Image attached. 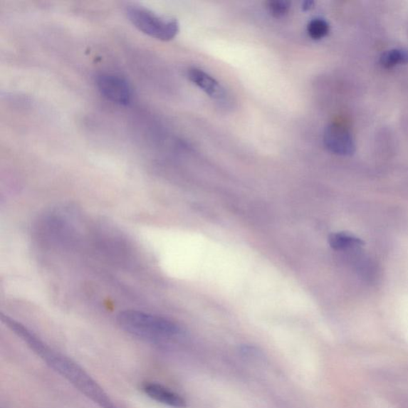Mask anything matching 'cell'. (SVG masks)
<instances>
[{
	"label": "cell",
	"mask_w": 408,
	"mask_h": 408,
	"mask_svg": "<svg viewBox=\"0 0 408 408\" xmlns=\"http://www.w3.org/2000/svg\"><path fill=\"white\" fill-rule=\"evenodd\" d=\"M117 323L131 335L150 341L172 339L180 333L179 327L172 320L138 310L120 312Z\"/></svg>",
	"instance_id": "obj_2"
},
{
	"label": "cell",
	"mask_w": 408,
	"mask_h": 408,
	"mask_svg": "<svg viewBox=\"0 0 408 408\" xmlns=\"http://www.w3.org/2000/svg\"><path fill=\"white\" fill-rule=\"evenodd\" d=\"M307 31L313 39H322L329 34L330 25L323 19H314L308 24Z\"/></svg>",
	"instance_id": "obj_10"
},
{
	"label": "cell",
	"mask_w": 408,
	"mask_h": 408,
	"mask_svg": "<svg viewBox=\"0 0 408 408\" xmlns=\"http://www.w3.org/2000/svg\"><path fill=\"white\" fill-rule=\"evenodd\" d=\"M291 4L284 0H273L267 3V8L271 15L276 18L284 17L288 14Z\"/></svg>",
	"instance_id": "obj_11"
},
{
	"label": "cell",
	"mask_w": 408,
	"mask_h": 408,
	"mask_svg": "<svg viewBox=\"0 0 408 408\" xmlns=\"http://www.w3.org/2000/svg\"><path fill=\"white\" fill-rule=\"evenodd\" d=\"M329 244L335 251L355 250L365 245L362 239L347 232L331 234L329 237Z\"/></svg>",
	"instance_id": "obj_8"
},
{
	"label": "cell",
	"mask_w": 408,
	"mask_h": 408,
	"mask_svg": "<svg viewBox=\"0 0 408 408\" xmlns=\"http://www.w3.org/2000/svg\"><path fill=\"white\" fill-rule=\"evenodd\" d=\"M187 77L192 83L195 84L209 97L215 100H224L226 93L221 85L215 78H213L202 70L192 68L187 72Z\"/></svg>",
	"instance_id": "obj_7"
},
{
	"label": "cell",
	"mask_w": 408,
	"mask_h": 408,
	"mask_svg": "<svg viewBox=\"0 0 408 408\" xmlns=\"http://www.w3.org/2000/svg\"><path fill=\"white\" fill-rule=\"evenodd\" d=\"M126 14L138 30L162 41H170L178 34L179 23L176 19L160 17L143 6H129Z\"/></svg>",
	"instance_id": "obj_3"
},
{
	"label": "cell",
	"mask_w": 408,
	"mask_h": 408,
	"mask_svg": "<svg viewBox=\"0 0 408 408\" xmlns=\"http://www.w3.org/2000/svg\"><path fill=\"white\" fill-rule=\"evenodd\" d=\"M97 86L102 95L113 103L127 105L131 102L130 85L122 77L109 73L99 75L97 78Z\"/></svg>",
	"instance_id": "obj_4"
},
{
	"label": "cell",
	"mask_w": 408,
	"mask_h": 408,
	"mask_svg": "<svg viewBox=\"0 0 408 408\" xmlns=\"http://www.w3.org/2000/svg\"><path fill=\"white\" fill-rule=\"evenodd\" d=\"M144 392L157 402L175 408L186 407V401L176 392L157 383H145L142 387Z\"/></svg>",
	"instance_id": "obj_6"
},
{
	"label": "cell",
	"mask_w": 408,
	"mask_h": 408,
	"mask_svg": "<svg viewBox=\"0 0 408 408\" xmlns=\"http://www.w3.org/2000/svg\"><path fill=\"white\" fill-rule=\"evenodd\" d=\"M313 4H314V3L312 2V1H306V2H305V3L303 4V9H304L305 11L310 10L311 9L313 8Z\"/></svg>",
	"instance_id": "obj_12"
},
{
	"label": "cell",
	"mask_w": 408,
	"mask_h": 408,
	"mask_svg": "<svg viewBox=\"0 0 408 408\" xmlns=\"http://www.w3.org/2000/svg\"><path fill=\"white\" fill-rule=\"evenodd\" d=\"M2 320L19 338L37 353L38 356L93 402L102 408H118L96 381L75 361L51 349L34 333L15 320L4 315Z\"/></svg>",
	"instance_id": "obj_1"
},
{
	"label": "cell",
	"mask_w": 408,
	"mask_h": 408,
	"mask_svg": "<svg viewBox=\"0 0 408 408\" xmlns=\"http://www.w3.org/2000/svg\"><path fill=\"white\" fill-rule=\"evenodd\" d=\"M324 142L327 149L337 155L351 156L355 152V142L351 132L339 124H331L327 127Z\"/></svg>",
	"instance_id": "obj_5"
},
{
	"label": "cell",
	"mask_w": 408,
	"mask_h": 408,
	"mask_svg": "<svg viewBox=\"0 0 408 408\" xmlns=\"http://www.w3.org/2000/svg\"><path fill=\"white\" fill-rule=\"evenodd\" d=\"M380 63L385 68H391L399 64L408 63V50L393 49L383 53Z\"/></svg>",
	"instance_id": "obj_9"
}]
</instances>
